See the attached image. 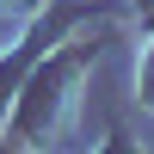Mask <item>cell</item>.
Returning a JSON list of instances; mask_svg holds the SVG:
<instances>
[{
    "label": "cell",
    "instance_id": "cell-1",
    "mask_svg": "<svg viewBox=\"0 0 154 154\" xmlns=\"http://www.w3.org/2000/svg\"><path fill=\"white\" fill-rule=\"evenodd\" d=\"M93 56H99V37H68L62 49H49V56H43V68H37V74H25L19 117H12V130H6L12 154H31V148L49 142V130H56L62 105H68V86L80 80V68H86Z\"/></svg>",
    "mask_w": 154,
    "mask_h": 154
},
{
    "label": "cell",
    "instance_id": "cell-2",
    "mask_svg": "<svg viewBox=\"0 0 154 154\" xmlns=\"http://www.w3.org/2000/svg\"><path fill=\"white\" fill-rule=\"evenodd\" d=\"M142 99L154 105V43H148V56H142Z\"/></svg>",
    "mask_w": 154,
    "mask_h": 154
},
{
    "label": "cell",
    "instance_id": "cell-3",
    "mask_svg": "<svg viewBox=\"0 0 154 154\" xmlns=\"http://www.w3.org/2000/svg\"><path fill=\"white\" fill-rule=\"evenodd\" d=\"M99 154H136V142H130V136H111V142L99 148Z\"/></svg>",
    "mask_w": 154,
    "mask_h": 154
},
{
    "label": "cell",
    "instance_id": "cell-4",
    "mask_svg": "<svg viewBox=\"0 0 154 154\" xmlns=\"http://www.w3.org/2000/svg\"><path fill=\"white\" fill-rule=\"evenodd\" d=\"M136 6H154V0H136Z\"/></svg>",
    "mask_w": 154,
    "mask_h": 154
}]
</instances>
